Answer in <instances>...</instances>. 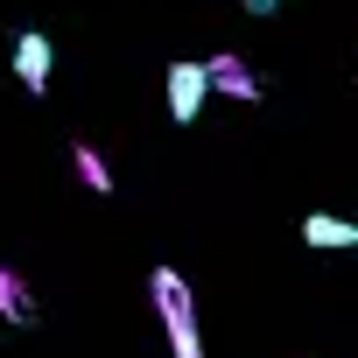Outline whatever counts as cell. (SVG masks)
<instances>
[{
    "mask_svg": "<svg viewBox=\"0 0 358 358\" xmlns=\"http://www.w3.org/2000/svg\"><path fill=\"white\" fill-rule=\"evenodd\" d=\"M155 288V309H162V330H169V358H204V337H197V295L176 267H155L148 274Z\"/></svg>",
    "mask_w": 358,
    "mask_h": 358,
    "instance_id": "obj_1",
    "label": "cell"
},
{
    "mask_svg": "<svg viewBox=\"0 0 358 358\" xmlns=\"http://www.w3.org/2000/svg\"><path fill=\"white\" fill-rule=\"evenodd\" d=\"M162 99H169V120L176 127H197L204 120V99H211V71L204 64H169V78H162Z\"/></svg>",
    "mask_w": 358,
    "mask_h": 358,
    "instance_id": "obj_2",
    "label": "cell"
},
{
    "mask_svg": "<svg viewBox=\"0 0 358 358\" xmlns=\"http://www.w3.org/2000/svg\"><path fill=\"white\" fill-rule=\"evenodd\" d=\"M50 64H57L50 36H43V29H22V36H15V78L29 85V99H43V92H50Z\"/></svg>",
    "mask_w": 358,
    "mask_h": 358,
    "instance_id": "obj_3",
    "label": "cell"
},
{
    "mask_svg": "<svg viewBox=\"0 0 358 358\" xmlns=\"http://www.w3.org/2000/svg\"><path fill=\"white\" fill-rule=\"evenodd\" d=\"M204 71H211V92H225V99H239V106H253V99H260V71H253L246 57L218 50V57H211Z\"/></svg>",
    "mask_w": 358,
    "mask_h": 358,
    "instance_id": "obj_4",
    "label": "cell"
},
{
    "mask_svg": "<svg viewBox=\"0 0 358 358\" xmlns=\"http://www.w3.org/2000/svg\"><path fill=\"white\" fill-rule=\"evenodd\" d=\"M302 239H309L316 253H344V246H358V225L337 218V211H309V218H302Z\"/></svg>",
    "mask_w": 358,
    "mask_h": 358,
    "instance_id": "obj_5",
    "label": "cell"
},
{
    "mask_svg": "<svg viewBox=\"0 0 358 358\" xmlns=\"http://www.w3.org/2000/svg\"><path fill=\"white\" fill-rule=\"evenodd\" d=\"M43 309H36V295H29V281L15 274V267H0V323H15V330H29Z\"/></svg>",
    "mask_w": 358,
    "mask_h": 358,
    "instance_id": "obj_6",
    "label": "cell"
},
{
    "mask_svg": "<svg viewBox=\"0 0 358 358\" xmlns=\"http://www.w3.org/2000/svg\"><path fill=\"white\" fill-rule=\"evenodd\" d=\"M71 162H78V183H85L92 197H113V162H106L92 141H78V148H71Z\"/></svg>",
    "mask_w": 358,
    "mask_h": 358,
    "instance_id": "obj_7",
    "label": "cell"
},
{
    "mask_svg": "<svg viewBox=\"0 0 358 358\" xmlns=\"http://www.w3.org/2000/svg\"><path fill=\"white\" fill-rule=\"evenodd\" d=\"M281 8V0H246V15H274Z\"/></svg>",
    "mask_w": 358,
    "mask_h": 358,
    "instance_id": "obj_8",
    "label": "cell"
}]
</instances>
